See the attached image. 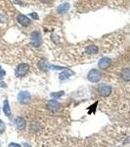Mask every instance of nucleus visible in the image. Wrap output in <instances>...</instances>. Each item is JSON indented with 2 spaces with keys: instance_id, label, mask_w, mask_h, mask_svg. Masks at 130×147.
<instances>
[{
  "instance_id": "nucleus-14",
  "label": "nucleus",
  "mask_w": 130,
  "mask_h": 147,
  "mask_svg": "<svg viewBox=\"0 0 130 147\" xmlns=\"http://www.w3.org/2000/svg\"><path fill=\"white\" fill-rule=\"evenodd\" d=\"M3 113L5 114V116H7V117L11 116V109H10V106H9V102H8V100H5V101H4Z\"/></svg>"
},
{
  "instance_id": "nucleus-11",
  "label": "nucleus",
  "mask_w": 130,
  "mask_h": 147,
  "mask_svg": "<svg viewBox=\"0 0 130 147\" xmlns=\"http://www.w3.org/2000/svg\"><path fill=\"white\" fill-rule=\"evenodd\" d=\"M121 78L125 82H130V68H125L121 71Z\"/></svg>"
},
{
  "instance_id": "nucleus-4",
  "label": "nucleus",
  "mask_w": 130,
  "mask_h": 147,
  "mask_svg": "<svg viewBox=\"0 0 130 147\" xmlns=\"http://www.w3.org/2000/svg\"><path fill=\"white\" fill-rule=\"evenodd\" d=\"M18 100L22 104H27L31 100V94L28 92H27V91H21L18 94Z\"/></svg>"
},
{
  "instance_id": "nucleus-18",
  "label": "nucleus",
  "mask_w": 130,
  "mask_h": 147,
  "mask_svg": "<svg viewBox=\"0 0 130 147\" xmlns=\"http://www.w3.org/2000/svg\"><path fill=\"white\" fill-rule=\"evenodd\" d=\"M9 147H22L20 144H17V143H10L9 144Z\"/></svg>"
},
{
  "instance_id": "nucleus-16",
  "label": "nucleus",
  "mask_w": 130,
  "mask_h": 147,
  "mask_svg": "<svg viewBox=\"0 0 130 147\" xmlns=\"http://www.w3.org/2000/svg\"><path fill=\"white\" fill-rule=\"evenodd\" d=\"M64 94H65L64 91H60V92H58V93H51V96L52 97H54V98H59V97L63 96Z\"/></svg>"
},
{
  "instance_id": "nucleus-3",
  "label": "nucleus",
  "mask_w": 130,
  "mask_h": 147,
  "mask_svg": "<svg viewBox=\"0 0 130 147\" xmlns=\"http://www.w3.org/2000/svg\"><path fill=\"white\" fill-rule=\"evenodd\" d=\"M31 42L35 47H39L42 44V38L38 31H33L31 34Z\"/></svg>"
},
{
  "instance_id": "nucleus-1",
  "label": "nucleus",
  "mask_w": 130,
  "mask_h": 147,
  "mask_svg": "<svg viewBox=\"0 0 130 147\" xmlns=\"http://www.w3.org/2000/svg\"><path fill=\"white\" fill-rule=\"evenodd\" d=\"M29 71V66L28 64H26V63H22L20 65L18 66L17 68H16V77L18 78H22V77H24V75H27V73Z\"/></svg>"
},
{
  "instance_id": "nucleus-13",
  "label": "nucleus",
  "mask_w": 130,
  "mask_h": 147,
  "mask_svg": "<svg viewBox=\"0 0 130 147\" xmlns=\"http://www.w3.org/2000/svg\"><path fill=\"white\" fill-rule=\"evenodd\" d=\"M68 9H69V4L68 3H64L60 5V6L57 8V11H58L60 14H65L66 12H68Z\"/></svg>"
},
{
  "instance_id": "nucleus-12",
  "label": "nucleus",
  "mask_w": 130,
  "mask_h": 147,
  "mask_svg": "<svg viewBox=\"0 0 130 147\" xmlns=\"http://www.w3.org/2000/svg\"><path fill=\"white\" fill-rule=\"evenodd\" d=\"M74 74V73L72 72V71H71V70H66V71H64V72H62L61 74H60V79H62V80H64V79H68L71 75H72Z\"/></svg>"
},
{
  "instance_id": "nucleus-10",
  "label": "nucleus",
  "mask_w": 130,
  "mask_h": 147,
  "mask_svg": "<svg viewBox=\"0 0 130 147\" xmlns=\"http://www.w3.org/2000/svg\"><path fill=\"white\" fill-rule=\"evenodd\" d=\"M98 51H99L98 46H96V45H94V44L88 45V46L85 48V52L89 55H95L98 53Z\"/></svg>"
},
{
  "instance_id": "nucleus-19",
  "label": "nucleus",
  "mask_w": 130,
  "mask_h": 147,
  "mask_svg": "<svg viewBox=\"0 0 130 147\" xmlns=\"http://www.w3.org/2000/svg\"><path fill=\"white\" fill-rule=\"evenodd\" d=\"M4 75H5V73H4V71H2V70L0 69V79H2Z\"/></svg>"
},
{
  "instance_id": "nucleus-15",
  "label": "nucleus",
  "mask_w": 130,
  "mask_h": 147,
  "mask_svg": "<svg viewBox=\"0 0 130 147\" xmlns=\"http://www.w3.org/2000/svg\"><path fill=\"white\" fill-rule=\"evenodd\" d=\"M39 67H40L41 69H47V68H49L50 66H49V64H48L46 61H40L39 62Z\"/></svg>"
},
{
  "instance_id": "nucleus-7",
  "label": "nucleus",
  "mask_w": 130,
  "mask_h": 147,
  "mask_svg": "<svg viewBox=\"0 0 130 147\" xmlns=\"http://www.w3.org/2000/svg\"><path fill=\"white\" fill-rule=\"evenodd\" d=\"M111 59L107 58V57H103L102 59H100V61L98 62V67L100 69H107L109 68L111 65Z\"/></svg>"
},
{
  "instance_id": "nucleus-8",
  "label": "nucleus",
  "mask_w": 130,
  "mask_h": 147,
  "mask_svg": "<svg viewBox=\"0 0 130 147\" xmlns=\"http://www.w3.org/2000/svg\"><path fill=\"white\" fill-rule=\"evenodd\" d=\"M15 123H16V127H17L18 130H23L27 126V122L24 120V118H22V117H18L16 121H15Z\"/></svg>"
},
{
  "instance_id": "nucleus-5",
  "label": "nucleus",
  "mask_w": 130,
  "mask_h": 147,
  "mask_svg": "<svg viewBox=\"0 0 130 147\" xmlns=\"http://www.w3.org/2000/svg\"><path fill=\"white\" fill-rule=\"evenodd\" d=\"M112 86H107V84H101V86L98 87V91L102 96H109L111 93H112Z\"/></svg>"
},
{
  "instance_id": "nucleus-9",
  "label": "nucleus",
  "mask_w": 130,
  "mask_h": 147,
  "mask_svg": "<svg viewBox=\"0 0 130 147\" xmlns=\"http://www.w3.org/2000/svg\"><path fill=\"white\" fill-rule=\"evenodd\" d=\"M18 22L24 27H27L28 25L31 24V20L24 15H19L18 16Z\"/></svg>"
},
{
  "instance_id": "nucleus-2",
  "label": "nucleus",
  "mask_w": 130,
  "mask_h": 147,
  "mask_svg": "<svg viewBox=\"0 0 130 147\" xmlns=\"http://www.w3.org/2000/svg\"><path fill=\"white\" fill-rule=\"evenodd\" d=\"M101 78H102L101 73H100L98 70H96V69L91 70V71L88 73V75H87V79H88L89 82H98L100 79H101Z\"/></svg>"
},
{
  "instance_id": "nucleus-20",
  "label": "nucleus",
  "mask_w": 130,
  "mask_h": 147,
  "mask_svg": "<svg viewBox=\"0 0 130 147\" xmlns=\"http://www.w3.org/2000/svg\"><path fill=\"white\" fill-rule=\"evenodd\" d=\"M31 16L33 18V19H38V16H37V15H35V13H31Z\"/></svg>"
},
{
  "instance_id": "nucleus-6",
  "label": "nucleus",
  "mask_w": 130,
  "mask_h": 147,
  "mask_svg": "<svg viewBox=\"0 0 130 147\" xmlns=\"http://www.w3.org/2000/svg\"><path fill=\"white\" fill-rule=\"evenodd\" d=\"M47 109L52 111V112H56L60 109V103L57 100H50L47 103Z\"/></svg>"
},
{
  "instance_id": "nucleus-17",
  "label": "nucleus",
  "mask_w": 130,
  "mask_h": 147,
  "mask_svg": "<svg viewBox=\"0 0 130 147\" xmlns=\"http://www.w3.org/2000/svg\"><path fill=\"white\" fill-rule=\"evenodd\" d=\"M5 129H6L5 124L3 123V121L0 120V134H3L4 131H5Z\"/></svg>"
}]
</instances>
